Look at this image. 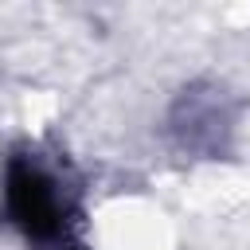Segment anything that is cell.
I'll use <instances>...</instances> for the list:
<instances>
[{
  "instance_id": "1",
  "label": "cell",
  "mask_w": 250,
  "mask_h": 250,
  "mask_svg": "<svg viewBox=\"0 0 250 250\" xmlns=\"http://www.w3.org/2000/svg\"><path fill=\"white\" fill-rule=\"evenodd\" d=\"M0 211L12 230L31 246L62 250L70 246V227L82 219L78 184L59 172L35 145H20L4 156L0 172Z\"/></svg>"
},
{
  "instance_id": "3",
  "label": "cell",
  "mask_w": 250,
  "mask_h": 250,
  "mask_svg": "<svg viewBox=\"0 0 250 250\" xmlns=\"http://www.w3.org/2000/svg\"><path fill=\"white\" fill-rule=\"evenodd\" d=\"M62 250H86V246H74V242H70V246H62Z\"/></svg>"
},
{
  "instance_id": "2",
  "label": "cell",
  "mask_w": 250,
  "mask_h": 250,
  "mask_svg": "<svg viewBox=\"0 0 250 250\" xmlns=\"http://www.w3.org/2000/svg\"><path fill=\"white\" fill-rule=\"evenodd\" d=\"M238 113H242V102L227 86L199 78V82H188L172 98L168 117H164V133H168L172 148L184 156L227 160L234 152Z\"/></svg>"
}]
</instances>
